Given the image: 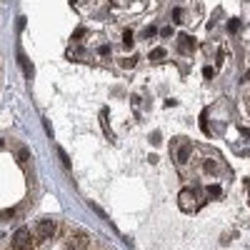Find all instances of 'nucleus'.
I'll use <instances>...</instances> for the list:
<instances>
[{
    "label": "nucleus",
    "instance_id": "f257e3e1",
    "mask_svg": "<svg viewBox=\"0 0 250 250\" xmlns=\"http://www.w3.org/2000/svg\"><path fill=\"white\" fill-rule=\"evenodd\" d=\"M55 233H58V223H55L53 218L38 220V223H35V230H33V240H35L38 250H40V245H43V243H48Z\"/></svg>",
    "mask_w": 250,
    "mask_h": 250
},
{
    "label": "nucleus",
    "instance_id": "f03ea898",
    "mask_svg": "<svg viewBox=\"0 0 250 250\" xmlns=\"http://www.w3.org/2000/svg\"><path fill=\"white\" fill-rule=\"evenodd\" d=\"M170 150H173V160L178 165H185L188 158H190V140L188 138H175L173 145H170Z\"/></svg>",
    "mask_w": 250,
    "mask_h": 250
},
{
    "label": "nucleus",
    "instance_id": "7ed1b4c3",
    "mask_svg": "<svg viewBox=\"0 0 250 250\" xmlns=\"http://www.w3.org/2000/svg\"><path fill=\"white\" fill-rule=\"evenodd\" d=\"M178 205H180V210H185V213H195V210H198V198H195V193L190 190V188L180 190V195H178Z\"/></svg>",
    "mask_w": 250,
    "mask_h": 250
},
{
    "label": "nucleus",
    "instance_id": "20e7f679",
    "mask_svg": "<svg viewBox=\"0 0 250 250\" xmlns=\"http://www.w3.org/2000/svg\"><path fill=\"white\" fill-rule=\"evenodd\" d=\"M178 45H180V50H185V53H193V50L198 48L195 38H190V35H180V38H178Z\"/></svg>",
    "mask_w": 250,
    "mask_h": 250
},
{
    "label": "nucleus",
    "instance_id": "39448f33",
    "mask_svg": "<svg viewBox=\"0 0 250 250\" xmlns=\"http://www.w3.org/2000/svg\"><path fill=\"white\" fill-rule=\"evenodd\" d=\"M18 62H20V65H23V73H25V75L30 78V75H33V62L28 60V55H25L23 50H18Z\"/></svg>",
    "mask_w": 250,
    "mask_h": 250
},
{
    "label": "nucleus",
    "instance_id": "423d86ee",
    "mask_svg": "<svg viewBox=\"0 0 250 250\" xmlns=\"http://www.w3.org/2000/svg\"><path fill=\"white\" fill-rule=\"evenodd\" d=\"M100 120H103V130H105V138H108V140H115V138H113V130H110V123H108V110H105V108L100 110Z\"/></svg>",
    "mask_w": 250,
    "mask_h": 250
},
{
    "label": "nucleus",
    "instance_id": "0eeeda50",
    "mask_svg": "<svg viewBox=\"0 0 250 250\" xmlns=\"http://www.w3.org/2000/svg\"><path fill=\"white\" fill-rule=\"evenodd\" d=\"M203 170H205L208 175H215V173H218V163H215L213 158H208V160H203Z\"/></svg>",
    "mask_w": 250,
    "mask_h": 250
},
{
    "label": "nucleus",
    "instance_id": "6e6552de",
    "mask_svg": "<svg viewBox=\"0 0 250 250\" xmlns=\"http://www.w3.org/2000/svg\"><path fill=\"white\" fill-rule=\"evenodd\" d=\"M123 45H125V48H133V33H130V30L123 33Z\"/></svg>",
    "mask_w": 250,
    "mask_h": 250
},
{
    "label": "nucleus",
    "instance_id": "1a4fd4ad",
    "mask_svg": "<svg viewBox=\"0 0 250 250\" xmlns=\"http://www.w3.org/2000/svg\"><path fill=\"white\" fill-rule=\"evenodd\" d=\"M163 58H165V50H163V48H155V50L150 53V60H153V62H158V60H163Z\"/></svg>",
    "mask_w": 250,
    "mask_h": 250
},
{
    "label": "nucleus",
    "instance_id": "9d476101",
    "mask_svg": "<svg viewBox=\"0 0 250 250\" xmlns=\"http://www.w3.org/2000/svg\"><path fill=\"white\" fill-rule=\"evenodd\" d=\"M58 158H60V163H62V165H65V170H70V160H68L65 150H60V148H58Z\"/></svg>",
    "mask_w": 250,
    "mask_h": 250
},
{
    "label": "nucleus",
    "instance_id": "9b49d317",
    "mask_svg": "<svg viewBox=\"0 0 250 250\" xmlns=\"http://www.w3.org/2000/svg\"><path fill=\"white\" fill-rule=\"evenodd\" d=\"M240 28V20L238 18H230V20H228V30H230V33H235Z\"/></svg>",
    "mask_w": 250,
    "mask_h": 250
},
{
    "label": "nucleus",
    "instance_id": "f8f14e48",
    "mask_svg": "<svg viewBox=\"0 0 250 250\" xmlns=\"http://www.w3.org/2000/svg\"><path fill=\"white\" fill-rule=\"evenodd\" d=\"M200 128L210 135V128H208V113H200Z\"/></svg>",
    "mask_w": 250,
    "mask_h": 250
},
{
    "label": "nucleus",
    "instance_id": "ddd939ff",
    "mask_svg": "<svg viewBox=\"0 0 250 250\" xmlns=\"http://www.w3.org/2000/svg\"><path fill=\"white\" fill-rule=\"evenodd\" d=\"M18 160L20 163H28V148H18Z\"/></svg>",
    "mask_w": 250,
    "mask_h": 250
},
{
    "label": "nucleus",
    "instance_id": "4468645a",
    "mask_svg": "<svg viewBox=\"0 0 250 250\" xmlns=\"http://www.w3.org/2000/svg\"><path fill=\"white\" fill-rule=\"evenodd\" d=\"M208 190H210V198H218L220 195V185H210Z\"/></svg>",
    "mask_w": 250,
    "mask_h": 250
},
{
    "label": "nucleus",
    "instance_id": "2eb2a0df",
    "mask_svg": "<svg viewBox=\"0 0 250 250\" xmlns=\"http://www.w3.org/2000/svg\"><path fill=\"white\" fill-rule=\"evenodd\" d=\"M135 62H138V58L133 55V58H128V60H123V65H125V68H133V65H135Z\"/></svg>",
    "mask_w": 250,
    "mask_h": 250
},
{
    "label": "nucleus",
    "instance_id": "dca6fc26",
    "mask_svg": "<svg viewBox=\"0 0 250 250\" xmlns=\"http://www.w3.org/2000/svg\"><path fill=\"white\" fill-rule=\"evenodd\" d=\"M173 18H175V23H180V20H183V10H180V8H178V10H175V13H173Z\"/></svg>",
    "mask_w": 250,
    "mask_h": 250
},
{
    "label": "nucleus",
    "instance_id": "f3484780",
    "mask_svg": "<svg viewBox=\"0 0 250 250\" xmlns=\"http://www.w3.org/2000/svg\"><path fill=\"white\" fill-rule=\"evenodd\" d=\"M150 143L158 145V143H160V135H158V133H150Z\"/></svg>",
    "mask_w": 250,
    "mask_h": 250
},
{
    "label": "nucleus",
    "instance_id": "a211bd4d",
    "mask_svg": "<svg viewBox=\"0 0 250 250\" xmlns=\"http://www.w3.org/2000/svg\"><path fill=\"white\" fill-rule=\"evenodd\" d=\"M160 33H163V38H170V35H173V28H163Z\"/></svg>",
    "mask_w": 250,
    "mask_h": 250
},
{
    "label": "nucleus",
    "instance_id": "6ab92c4d",
    "mask_svg": "<svg viewBox=\"0 0 250 250\" xmlns=\"http://www.w3.org/2000/svg\"><path fill=\"white\" fill-rule=\"evenodd\" d=\"M213 75H215V70H213V68H205V78H208V80H210Z\"/></svg>",
    "mask_w": 250,
    "mask_h": 250
},
{
    "label": "nucleus",
    "instance_id": "aec40b11",
    "mask_svg": "<svg viewBox=\"0 0 250 250\" xmlns=\"http://www.w3.org/2000/svg\"><path fill=\"white\" fill-rule=\"evenodd\" d=\"M0 148H3V140H0Z\"/></svg>",
    "mask_w": 250,
    "mask_h": 250
}]
</instances>
